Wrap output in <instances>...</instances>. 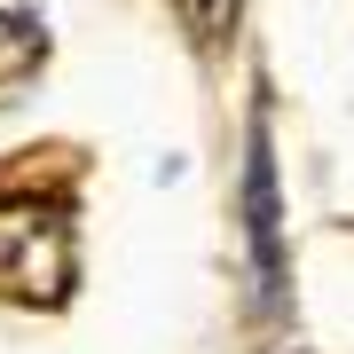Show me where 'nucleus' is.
<instances>
[{"label": "nucleus", "mask_w": 354, "mask_h": 354, "mask_svg": "<svg viewBox=\"0 0 354 354\" xmlns=\"http://www.w3.org/2000/svg\"><path fill=\"white\" fill-rule=\"evenodd\" d=\"M71 213L48 197H0V299L64 307L71 299Z\"/></svg>", "instance_id": "f257e3e1"}, {"label": "nucleus", "mask_w": 354, "mask_h": 354, "mask_svg": "<svg viewBox=\"0 0 354 354\" xmlns=\"http://www.w3.org/2000/svg\"><path fill=\"white\" fill-rule=\"evenodd\" d=\"M39 79V24H24V16H0V134L16 127V111H24Z\"/></svg>", "instance_id": "f03ea898"}, {"label": "nucleus", "mask_w": 354, "mask_h": 354, "mask_svg": "<svg viewBox=\"0 0 354 354\" xmlns=\"http://www.w3.org/2000/svg\"><path fill=\"white\" fill-rule=\"evenodd\" d=\"M252 268H260V291L276 299L283 244H276V174H268V142H252Z\"/></svg>", "instance_id": "7ed1b4c3"}]
</instances>
